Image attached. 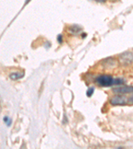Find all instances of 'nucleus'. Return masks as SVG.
I'll return each instance as SVG.
<instances>
[{
	"instance_id": "obj_1",
	"label": "nucleus",
	"mask_w": 133,
	"mask_h": 149,
	"mask_svg": "<svg viewBox=\"0 0 133 149\" xmlns=\"http://www.w3.org/2000/svg\"><path fill=\"white\" fill-rule=\"evenodd\" d=\"M96 84L101 87H109L114 85V79L111 76L107 74H102L95 79Z\"/></svg>"
},
{
	"instance_id": "obj_2",
	"label": "nucleus",
	"mask_w": 133,
	"mask_h": 149,
	"mask_svg": "<svg viewBox=\"0 0 133 149\" xmlns=\"http://www.w3.org/2000/svg\"><path fill=\"white\" fill-rule=\"evenodd\" d=\"M112 105H125L128 104V99L125 96L116 95L110 100Z\"/></svg>"
},
{
	"instance_id": "obj_3",
	"label": "nucleus",
	"mask_w": 133,
	"mask_h": 149,
	"mask_svg": "<svg viewBox=\"0 0 133 149\" xmlns=\"http://www.w3.org/2000/svg\"><path fill=\"white\" fill-rule=\"evenodd\" d=\"M113 92L117 93H130L133 92V87L132 86H123L120 87L115 88L113 89Z\"/></svg>"
},
{
	"instance_id": "obj_4",
	"label": "nucleus",
	"mask_w": 133,
	"mask_h": 149,
	"mask_svg": "<svg viewBox=\"0 0 133 149\" xmlns=\"http://www.w3.org/2000/svg\"><path fill=\"white\" fill-rule=\"evenodd\" d=\"M69 32L73 35L79 34V33L82 31V29L77 25H72L69 28Z\"/></svg>"
},
{
	"instance_id": "obj_5",
	"label": "nucleus",
	"mask_w": 133,
	"mask_h": 149,
	"mask_svg": "<svg viewBox=\"0 0 133 149\" xmlns=\"http://www.w3.org/2000/svg\"><path fill=\"white\" fill-rule=\"evenodd\" d=\"M24 76V73H20V72H15V73H11L9 77L11 80H19V79L22 78Z\"/></svg>"
},
{
	"instance_id": "obj_6",
	"label": "nucleus",
	"mask_w": 133,
	"mask_h": 149,
	"mask_svg": "<svg viewBox=\"0 0 133 149\" xmlns=\"http://www.w3.org/2000/svg\"><path fill=\"white\" fill-rule=\"evenodd\" d=\"M94 92H95V88H93V87L89 88L87 90V91L86 94H87V95L88 96V97H91L92 95H93L94 93Z\"/></svg>"
},
{
	"instance_id": "obj_7",
	"label": "nucleus",
	"mask_w": 133,
	"mask_h": 149,
	"mask_svg": "<svg viewBox=\"0 0 133 149\" xmlns=\"http://www.w3.org/2000/svg\"><path fill=\"white\" fill-rule=\"evenodd\" d=\"M4 121L5 123L6 124V125L8 126V127L11 126V123H12L11 119H9V117H7V116H6V117H5L4 118Z\"/></svg>"
},
{
	"instance_id": "obj_8",
	"label": "nucleus",
	"mask_w": 133,
	"mask_h": 149,
	"mask_svg": "<svg viewBox=\"0 0 133 149\" xmlns=\"http://www.w3.org/2000/svg\"><path fill=\"white\" fill-rule=\"evenodd\" d=\"M123 83H124V81H123L122 79H114V85H121Z\"/></svg>"
},
{
	"instance_id": "obj_9",
	"label": "nucleus",
	"mask_w": 133,
	"mask_h": 149,
	"mask_svg": "<svg viewBox=\"0 0 133 149\" xmlns=\"http://www.w3.org/2000/svg\"><path fill=\"white\" fill-rule=\"evenodd\" d=\"M128 103H129L130 105L133 104V95L130 96V97L129 98V100H128Z\"/></svg>"
},
{
	"instance_id": "obj_10",
	"label": "nucleus",
	"mask_w": 133,
	"mask_h": 149,
	"mask_svg": "<svg viewBox=\"0 0 133 149\" xmlns=\"http://www.w3.org/2000/svg\"><path fill=\"white\" fill-rule=\"evenodd\" d=\"M57 40H58V42H59V43H62V42H63V37H62V35H58Z\"/></svg>"
},
{
	"instance_id": "obj_11",
	"label": "nucleus",
	"mask_w": 133,
	"mask_h": 149,
	"mask_svg": "<svg viewBox=\"0 0 133 149\" xmlns=\"http://www.w3.org/2000/svg\"><path fill=\"white\" fill-rule=\"evenodd\" d=\"M96 1L98 2H105L106 0H96Z\"/></svg>"
}]
</instances>
